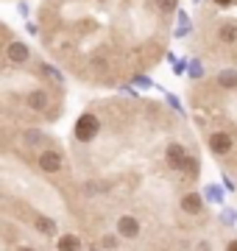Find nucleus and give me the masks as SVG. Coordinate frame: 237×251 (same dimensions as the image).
<instances>
[{
  "instance_id": "f257e3e1",
  "label": "nucleus",
  "mask_w": 237,
  "mask_h": 251,
  "mask_svg": "<svg viewBox=\"0 0 237 251\" xmlns=\"http://www.w3.org/2000/svg\"><path fill=\"white\" fill-rule=\"evenodd\" d=\"M98 128H100V123H98L95 115H81L78 123H75V137H78L81 143H90L92 137L98 134Z\"/></svg>"
},
{
  "instance_id": "f03ea898",
  "label": "nucleus",
  "mask_w": 237,
  "mask_h": 251,
  "mask_svg": "<svg viewBox=\"0 0 237 251\" xmlns=\"http://www.w3.org/2000/svg\"><path fill=\"white\" fill-rule=\"evenodd\" d=\"M232 148H235V140H232L226 131H215V134L210 137V151L215 153V156H226V153H232Z\"/></svg>"
},
{
  "instance_id": "7ed1b4c3",
  "label": "nucleus",
  "mask_w": 237,
  "mask_h": 251,
  "mask_svg": "<svg viewBox=\"0 0 237 251\" xmlns=\"http://www.w3.org/2000/svg\"><path fill=\"white\" fill-rule=\"evenodd\" d=\"M118 237H126V240H134L140 237V221L134 215H123L118 221Z\"/></svg>"
},
{
  "instance_id": "20e7f679",
  "label": "nucleus",
  "mask_w": 237,
  "mask_h": 251,
  "mask_svg": "<svg viewBox=\"0 0 237 251\" xmlns=\"http://www.w3.org/2000/svg\"><path fill=\"white\" fill-rule=\"evenodd\" d=\"M182 212H187V215H201L204 212V198H201V193H187V196H182Z\"/></svg>"
},
{
  "instance_id": "39448f33",
  "label": "nucleus",
  "mask_w": 237,
  "mask_h": 251,
  "mask_svg": "<svg viewBox=\"0 0 237 251\" xmlns=\"http://www.w3.org/2000/svg\"><path fill=\"white\" fill-rule=\"evenodd\" d=\"M167 165L170 168H176V171H182V165H184V159H187V148L184 145H179V143H173V145H167Z\"/></svg>"
},
{
  "instance_id": "423d86ee",
  "label": "nucleus",
  "mask_w": 237,
  "mask_h": 251,
  "mask_svg": "<svg viewBox=\"0 0 237 251\" xmlns=\"http://www.w3.org/2000/svg\"><path fill=\"white\" fill-rule=\"evenodd\" d=\"M39 171L59 173V171H62V156H59L56 151H45L42 156H39Z\"/></svg>"
},
{
  "instance_id": "0eeeda50",
  "label": "nucleus",
  "mask_w": 237,
  "mask_h": 251,
  "mask_svg": "<svg viewBox=\"0 0 237 251\" xmlns=\"http://www.w3.org/2000/svg\"><path fill=\"white\" fill-rule=\"evenodd\" d=\"M6 56H9V62H14V64H23V62H28V48L23 45V42H11L9 45V50H6Z\"/></svg>"
},
{
  "instance_id": "6e6552de",
  "label": "nucleus",
  "mask_w": 237,
  "mask_h": 251,
  "mask_svg": "<svg viewBox=\"0 0 237 251\" xmlns=\"http://www.w3.org/2000/svg\"><path fill=\"white\" fill-rule=\"evenodd\" d=\"M218 39L223 45H235L237 42V23H223L218 28Z\"/></svg>"
},
{
  "instance_id": "1a4fd4ad",
  "label": "nucleus",
  "mask_w": 237,
  "mask_h": 251,
  "mask_svg": "<svg viewBox=\"0 0 237 251\" xmlns=\"http://www.w3.org/2000/svg\"><path fill=\"white\" fill-rule=\"evenodd\" d=\"M56 249L59 251H81V237H75V234H64V237H59Z\"/></svg>"
},
{
  "instance_id": "9d476101",
  "label": "nucleus",
  "mask_w": 237,
  "mask_h": 251,
  "mask_svg": "<svg viewBox=\"0 0 237 251\" xmlns=\"http://www.w3.org/2000/svg\"><path fill=\"white\" fill-rule=\"evenodd\" d=\"M28 106H31V109H45L47 106V92L34 90L31 95H28Z\"/></svg>"
},
{
  "instance_id": "9b49d317",
  "label": "nucleus",
  "mask_w": 237,
  "mask_h": 251,
  "mask_svg": "<svg viewBox=\"0 0 237 251\" xmlns=\"http://www.w3.org/2000/svg\"><path fill=\"white\" fill-rule=\"evenodd\" d=\"M218 84H220V87H226V90H235V87H237V70L218 73Z\"/></svg>"
},
{
  "instance_id": "f8f14e48",
  "label": "nucleus",
  "mask_w": 237,
  "mask_h": 251,
  "mask_svg": "<svg viewBox=\"0 0 237 251\" xmlns=\"http://www.w3.org/2000/svg\"><path fill=\"white\" fill-rule=\"evenodd\" d=\"M34 226H37V229H39L42 234H56V224L50 221V218H45V215H37Z\"/></svg>"
},
{
  "instance_id": "ddd939ff",
  "label": "nucleus",
  "mask_w": 237,
  "mask_h": 251,
  "mask_svg": "<svg viewBox=\"0 0 237 251\" xmlns=\"http://www.w3.org/2000/svg\"><path fill=\"white\" fill-rule=\"evenodd\" d=\"M182 171L187 173V176H195V173H198V159H195V156H187L184 165H182Z\"/></svg>"
},
{
  "instance_id": "4468645a",
  "label": "nucleus",
  "mask_w": 237,
  "mask_h": 251,
  "mask_svg": "<svg viewBox=\"0 0 237 251\" xmlns=\"http://www.w3.org/2000/svg\"><path fill=\"white\" fill-rule=\"evenodd\" d=\"M156 6H159L162 14H173L176 6H179V0H156Z\"/></svg>"
},
{
  "instance_id": "2eb2a0df",
  "label": "nucleus",
  "mask_w": 237,
  "mask_h": 251,
  "mask_svg": "<svg viewBox=\"0 0 237 251\" xmlns=\"http://www.w3.org/2000/svg\"><path fill=\"white\" fill-rule=\"evenodd\" d=\"M100 249H118V237L115 234H103L100 237Z\"/></svg>"
},
{
  "instance_id": "dca6fc26",
  "label": "nucleus",
  "mask_w": 237,
  "mask_h": 251,
  "mask_svg": "<svg viewBox=\"0 0 237 251\" xmlns=\"http://www.w3.org/2000/svg\"><path fill=\"white\" fill-rule=\"evenodd\" d=\"M25 140H28V143H39V131H28Z\"/></svg>"
},
{
  "instance_id": "f3484780",
  "label": "nucleus",
  "mask_w": 237,
  "mask_h": 251,
  "mask_svg": "<svg viewBox=\"0 0 237 251\" xmlns=\"http://www.w3.org/2000/svg\"><path fill=\"white\" fill-rule=\"evenodd\" d=\"M212 3H215V6H220V9H226V6H232V3H235V0H212Z\"/></svg>"
},
{
  "instance_id": "a211bd4d",
  "label": "nucleus",
  "mask_w": 237,
  "mask_h": 251,
  "mask_svg": "<svg viewBox=\"0 0 237 251\" xmlns=\"http://www.w3.org/2000/svg\"><path fill=\"white\" fill-rule=\"evenodd\" d=\"M226 251H237V237H232V240L226 243Z\"/></svg>"
},
{
  "instance_id": "6ab92c4d",
  "label": "nucleus",
  "mask_w": 237,
  "mask_h": 251,
  "mask_svg": "<svg viewBox=\"0 0 237 251\" xmlns=\"http://www.w3.org/2000/svg\"><path fill=\"white\" fill-rule=\"evenodd\" d=\"M17 251H37V249H25V246H23V249H17Z\"/></svg>"
},
{
  "instance_id": "aec40b11",
  "label": "nucleus",
  "mask_w": 237,
  "mask_h": 251,
  "mask_svg": "<svg viewBox=\"0 0 237 251\" xmlns=\"http://www.w3.org/2000/svg\"><path fill=\"white\" fill-rule=\"evenodd\" d=\"M90 251H100V249H90Z\"/></svg>"
}]
</instances>
